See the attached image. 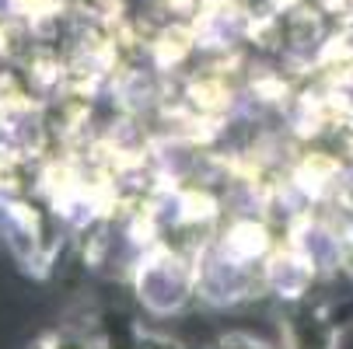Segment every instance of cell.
I'll return each instance as SVG.
<instances>
[{
	"instance_id": "obj_1",
	"label": "cell",
	"mask_w": 353,
	"mask_h": 349,
	"mask_svg": "<svg viewBox=\"0 0 353 349\" xmlns=\"http://www.w3.org/2000/svg\"><path fill=\"white\" fill-rule=\"evenodd\" d=\"M339 325L315 301H297L280 318V346L283 349H339Z\"/></svg>"
},
{
	"instance_id": "obj_2",
	"label": "cell",
	"mask_w": 353,
	"mask_h": 349,
	"mask_svg": "<svg viewBox=\"0 0 353 349\" xmlns=\"http://www.w3.org/2000/svg\"><path fill=\"white\" fill-rule=\"evenodd\" d=\"M140 297L150 311H179L189 297V273L179 259H158L140 269Z\"/></svg>"
},
{
	"instance_id": "obj_3",
	"label": "cell",
	"mask_w": 353,
	"mask_h": 349,
	"mask_svg": "<svg viewBox=\"0 0 353 349\" xmlns=\"http://www.w3.org/2000/svg\"><path fill=\"white\" fill-rule=\"evenodd\" d=\"M35 349H98V342L88 335V332H77V328H57V332H46Z\"/></svg>"
},
{
	"instance_id": "obj_4",
	"label": "cell",
	"mask_w": 353,
	"mask_h": 349,
	"mask_svg": "<svg viewBox=\"0 0 353 349\" xmlns=\"http://www.w3.org/2000/svg\"><path fill=\"white\" fill-rule=\"evenodd\" d=\"M207 349H276V346L266 342V339L248 335V332H224V335H217Z\"/></svg>"
},
{
	"instance_id": "obj_5",
	"label": "cell",
	"mask_w": 353,
	"mask_h": 349,
	"mask_svg": "<svg viewBox=\"0 0 353 349\" xmlns=\"http://www.w3.org/2000/svg\"><path fill=\"white\" fill-rule=\"evenodd\" d=\"M133 349H185L182 339L168 335V332H154V328H137Z\"/></svg>"
}]
</instances>
